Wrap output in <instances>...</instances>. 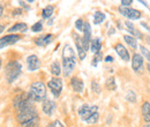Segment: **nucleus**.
Wrapping results in <instances>:
<instances>
[{
	"label": "nucleus",
	"instance_id": "1",
	"mask_svg": "<svg viewBox=\"0 0 150 127\" xmlns=\"http://www.w3.org/2000/svg\"><path fill=\"white\" fill-rule=\"evenodd\" d=\"M76 60H75L74 50L72 49L71 45L66 44L64 50H62V70H64V75L68 76L71 73L74 71Z\"/></svg>",
	"mask_w": 150,
	"mask_h": 127
},
{
	"label": "nucleus",
	"instance_id": "2",
	"mask_svg": "<svg viewBox=\"0 0 150 127\" xmlns=\"http://www.w3.org/2000/svg\"><path fill=\"white\" fill-rule=\"evenodd\" d=\"M29 97L35 101V102H40L43 99H45L46 97V87L43 82H35L30 86V90H29Z\"/></svg>",
	"mask_w": 150,
	"mask_h": 127
},
{
	"label": "nucleus",
	"instance_id": "3",
	"mask_svg": "<svg viewBox=\"0 0 150 127\" xmlns=\"http://www.w3.org/2000/svg\"><path fill=\"white\" fill-rule=\"evenodd\" d=\"M22 72V65L20 64L19 61H11L8 62V65L5 68V75H6V80L12 83L14 82Z\"/></svg>",
	"mask_w": 150,
	"mask_h": 127
},
{
	"label": "nucleus",
	"instance_id": "4",
	"mask_svg": "<svg viewBox=\"0 0 150 127\" xmlns=\"http://www.w3.org/2000/svg\"><path fill=\"white\" fill-rule=\"evenodd\" d=\"M33 99L29 97V95H25V94H22V95H18L15 98H14V106L19 111H22L24 109H28V108H31L33 106Z\"/></svg>",
	"mask_w": 150,
	"mask_h": 127
},
{
	"label": "nucleus",
	"instance_id": "5",
	"mask_svg": "<svg viewBox=\"0 0 150 127\" xmlns=\"http://www.w3.org/2000/svg\"><path fill=\"white\" fill-rule=\"evenodd\" d=\"M38 114H37V111L34 106L31 108H28V109H24L22 111H19V114H18V120L20 123H25L28 120H31L34 118H37Z\"/></svg>",
	"mask_w": 150,
	"mask_h": 127
},
{
	"label": "nucleus",
	"instance_id": "6",
	"mask_svg": "<svg viewBox=\"0 0 150 127\" xmlns=\"http://www.w3.org/2000/svg\"><path fill=\"white\" fill-rule=\"evenodd\" d=\"M98 112V106L97 105H88L84 104L79 109V114L81 117V119H83L84 121H87L91 116H94L95 113Z\"/></svg>",
	"mask_w": 150,
	"mask_h": 127
},
{
	"label": "nucleus",
	"instance_id": "7",
	"mask_svg": "<svg viewBox=\"0 0 150 127\" xmlns=\"http://www.w3.org/2000/svg\"><path fill=\"white\" fill-rule=\"evenodd\" d=\"M47 87L51 89L52 94H53L56 97H59L60 92L62 90V80L59 79V77H54V79H52V80L49 81Z\"/></svg>",
	"mask_w": 150,
	"mask_h": 127
},
{
	"label": "nucleus",
	"instance_id": "8",
	"mask_svg": "<svg viewBox=\"0 0 150 127\" xmlns=\"http://www.w3.org/2000/svg\"><path fill=\"white\" fill-rule=\"evenodd\" d=\"M119 12L121 15L126 16L129 20H137V18H141V13L136 9H133V8H129V7H122L120 6L119 7Z\"/></svg>",
	"mask_w": 150,
	"mask_h": 127
},
{
	"label": "nucleus",
	"instance_id": "9",
	"mask_svg": "<svg viewBox=\"0 0 150 127\" xmlns=\"http://www.w3.org/2000/svg\"><path fill=\"white\" fill-rule=\"evenodd\" d=\"M83 33H84V36L82 38V45H83L84 51L87 52L89 50V43H90V36H91V28H90V24L87 22H84Z\"/></svg>",
	"mask_w": 150,
	"mask_h": 127
},
{
	"label": "nucleus",
	"instance_id": "10",
	"mask_svg": "<svg viewBox=\"0 0 150 127\" xmlns=\"http://www.w3.org/2000/svg\"><path fill=\"white\" fill-rule=\"evenodd\" d=\"M132 67L135 72L141 73L143 72V57L141 55H133L132 59Z\"/></svg>",
	"mask_w": 150,
	"mask_h": 127
},
{
	"label": "nucleus",
	"instance_id": "11",
	"mask_svg": "<svg viewBox=\"0 0 150 127\" xmlns=\"http://www.w3.org/2000/svg\"><path fill=\"white\" fill-rule=\"evenodd\" d=\"M18 40H20V36L19 35H15V34H11V35L4 36L2 38H0V49L5 48L7 45L15 44Z\"/></svg>",
	"mask_w": 150,
	"mask_h": 127
},
{
	"label": "nucleus",
	"instance_id": "12",
	"mask_svg": "<svg viewBox=\"0 0 150 127\" xmlns=\"http://www.w3.org/2000/svg\"><path fill=\"white\" fill-rule=\"evenodd\" d=\"M27 64H28V70L29 71H36L40 67V61L37 55H33L27 58Z\"/></svg>",
	"mask_w": 150,
	"mask_h": 127
},
{
	"label": "nucleus",
	"instance_id": "13",
	"mask_svg": "<svg viewBox=\"0 0 150 127\" xmlns=\"http://www.w3.org/2000/svg\"><path fill=\"white\" fill-rule=\"evenodd\" d=\"M54 110H56V103L53 101H50V99H45L44 101V103H43V111H44V113H46L47 116H51Z\"/></svg>",
	"mask_w": 150,
	"mask_h": 127
},
{
	"label": "nucleus",
	"instance_id": "14",
	"mask_svg": "<svg viewBox=\"0 0 150 127\" xmlns=\"http://www.w3.org/2000/svg\"><path fill=\"white\" fill-rule=\"evenodd\" d=\"M115 51H117L118 55H120V58L122 60H125V61H128L129 60V53H128L127 49L122 44H117L115 45Z\"/></svg>",
	"mask_w": 150,
	"mask_h": 127
},
{
	"label": "nucleus",
	"instance_id": "15",
	"mask_svg": "<svg viewBox=\"0 0 150 127\" xmlns=\"http://www.w3.org/2000/svg\"><path fill=\"white\" fill-rule=\"evenodd\" d=\"M71 86H72L73 90L76 91V92H82L83 91V87H84L83 81L81 79H79V77H72Z\"/></svg>",
	"mask_w": 150,
	"mask_h": 127
},
{
	"label": "nucleus",
	"instance_id": "16",
	"mask_svg": "<svg viewBox=\"0 0 150 127\" xmlns=\"http://www.w3.org/2000/svg\"><path fill=\"white\" fill-rule=\"evenodd\" d=\"M53 39V36L51 34H47V35H44V36L38 37L37 39L35 40V43L37 44L38 46H46L47 44H50Z\"/></svg>",
	"mask_w": 150,
	"mask_h": 127
},
{
	"label": "nucleus",
	"instance_id": "17",
	"mask_svg": "<svg viewBox=\"0 0 150 127\" xmlns=\"http://www.w3.org/2000/svg\"><path fill=\"white\" fill-rule=\"evenodd\" d=\"M74 37H75V44H76V48H77V51H79V57H80V59H81V60H83V59L86 58L87 52H86V51H84V49H83L82 39H81L79 36H76V35H74Z\"/></svg>",
	"mask_w": 150,
	"mask_h": 127
},
{
	"label": "nucleus",
	"instance_id": "18",
	"mask_svg": "<svg viewBox=\"0 0 150 127\" xmlns=\"http://www.w3.org/2000/svg\"><path fill=\"white\" fill-rule=\"evenodd\" d=\"M28 30V27H27V24L25 23H16L15 26H13L12 28H9L8 29V31L9 33H16V31H21V33H25Z\"/></svg>",
	"mask_w": 150,
	"mask_h": 127
},
{
	"label": "nucleus",
	"instance_id": "19",
	"mask_svg": "<svg viewBox=\"0 0 150 127\" xmlns=\"http://www.w3.org/2000/svg\"><path fill=\"white\" fill-rule=\"evenodd\" d=\"M142 114L146 120V123H150V103L144 102L142 105Z\"/></svg>",
	"mask_w": 150,
	"mask_h": 127
},
{
	"label": "nucleus",
	"instance_id": "20",
	"mask_svg": "<svg viewBox=\"0 0 150 127\" xmlns=\"http://www.w3.org/2000/svg\"><path fill=\"white\" fill-rule=\"evenodd\" d=\"M100 46H102V44H100V39H99V38H96L94 40H91L90 49H91V51H93L94 53H98V52H99Z\"/></svg>",
	"mask_w": 150,
	"mask_h": 127
},
{
	"label": "nucleus",
	"instance_id": "21",
	"mask_svg": "<svg viewBox=\"0 0 150 127\" xmlns=\"http://www.w3.org/2000/svg\"><path fill=\"white\" fill-rule=\"evenodd\" d=\"M125 24H126V28L129 30V33H131L132 35L136 36V38H142V35L140 34V31H139V30H136V29H135V27L133 26V23H131V22H126Z\"/></svg>",
	"mask_w": 150,
	"mask_h": 127
},
{
	"label": "nucleus",
	"instance_id": "22",
	"mask_svg": "<svg viewBox=\"0 0 150 127\" xmlns=\"http://www.w3.org/2000/svg\"><path fill=\"white\" fill-rule=\"evenodd\" d=\"M22 127H39V118H34L31 120H28L25 123H22L21 124Z\"/></svg>",
	"mask_w": 150,
	"mask_h": 127
},
{
	"label": "nucleus",
	"instance_id": "23",
	"mask_svg": "<svg viewBox=\"0 0 150 127\" xmlns=\"http://www.w3.org/2000/svg\"><path fill=\"white\" fill-rule=\"evenodd\" d=\"M124 39L126 40V43H127L131 48H133V49H136V48H137V42H136V39H135L134 37L125 35V36H124Z\"/></svg>",
	"mask_w": 150,
	"mask_h": 127
},
{
	"label": "nucleus",
	"instance_id": "24",
	"mask_svg": "<svg viewBox=\"0 0 150 127\" xmlns=\"http://www.w3.org/2000/svg\"><path fill=\"white\" fill-rule=\"evenodd\" d=\"M53 11H54V8H53V6H47V7H45L44 9H43V13H42V16L44 18H50L51 15H52V13H53Z\"/></svg>",
	"mask_w": 150,
	"mask_h": 127
},
{
	"label": "nucleus",
	"instance_id": "25",
	"mask_svg": "<svg viewBox=\"0 0 150 127\" xmlns=\"http://www.w3.org/2000/svg\"><path fill=\"white\" fill-rule=\"evenodd\" d=\"M104 20H105V14H104V13H102V12H96V13H95L94 21L96 24L102 23Z\"/></svg>",
	"mask_w": 150,
	"mask_h": 127
},
{
	"label": "nucleus",
	"instance_id": "26",
	"mask_svg": "<svg viewBox=\"0 0 150 127\" xmlns=\"http://www.w3.org/2000/svg\"><path fill=\"white\" fill-rule=\"evenodd\" d=\"M51 73L53 75H59L61 73V68H60V64L58 61H54L52 65H51Z\"/></svg>",
	"mask_w": 150,
	"mask_h": 127
},
{
	"label": "nucleus",
	"instance_id": "27",
	"mask_svg": "<svg viewBox=\"0 0 150 127\" xmlns=\"http://www.w3.org/2000/svg\"><path fill=\"white\" fill-rule=\"evenodd\" d=\"M126 99L127 101H129L132 103H134V102H136V94L134 92V91H127V95H126Z\"/></svg>",
	"mask_w": 150,
	"mask_h": 127
},
{
	"label": "nucleus",
	"instance_id": "28",
	"mask_svg": "<svg viewBox=\"0 0 150 127\" xmlns=\"http://www.w3.org/2000/svg\"><path fill=\"white\" fill-rule=\"evenodd\" d=\"M106 87H108V89H111V90H114V89H115V81H114V77H109V80L106 81Z\"/></svg>",
	"mask_w": 150,
	"mask_h": 127
},
{
	"label": "nucleus",
	"instance_id": "29",
	"mask_svg": "<svg viewBox=\"0 0 150 127\" xmlns=\"http://www.w3.org/2000/svg\"><path fill=\"white\" fill-rule=\"evenodd\" d=\"M42 29H43L42 22H36V23L31 27V30H33L34 33H39V31H42Z\"/></svg>",
	"mask_w": 150,
	"mask_h": 127
},
{
	"label": "nucleus",
	"instance_id": "30",
	"mask_svg": "<svg viewBox=\"0 0 150 127\" xmlns=\"http://www.w3.org/2000/svg\"><path fill=\"white\" fill-rule=\"evenodd\" d=\"M75 27H76V29H77L79 31H82L83 28H84V22H83L81 18H79V20L75 22Z\"/></svg>",
	"mask_w": 150,
	"mask_h": 127
},
{
	"label": "nucleus",
	"instance_id": "31",
	"mask_svg": "<svg viewBox=\"0 0 150 127\" xmlns=\"http://www.w3.org/2000/svg\"><path fill=\"white\" fill-rule=\"evenodd\" d=\"M140 49H141V52H142V55L146 57V59L148 60L150 62V52H149V50H147L144 46H140Z\"/></svg>",
	"mask_w": 150,
	"mask_h": 127
},
{
	"label": "nucleus",
	"instance_id": "32",
	"mask_svg": "<svg viewBox=\"0 0 150 127\" xmlns=\"http://www.w3.org/2000/svg\"><path fill=\"white\" fill-rule=\"evenodd\" d=\"M98 118H99V114H98V112H97V113H95L94 116H91V117L87 120V123H88V124H95V123L98 120Z\"/></svg>",
	"mask_w": 150,
	"mask_h": 127
},
{
	"label": "nucleus",
	"instance_id": "33",
	"mask_svg": "<svg viewBox=\"0 0 150 127\" xmlns=\"http://www.w3.org/2000/svg\"><path fill=\"white\" fill-rule=\"evenodd\" d=\"M100 60H102V55H100V52H98V53H96V55H95L94 61H93V65L96 66V65H97V62H98V61H100Z\"/></svg>",
	"mask_w": 150,
	"mask_h": 127
},
{
	"label": "nucleus",
	"instance_id": "34",
	"mask_svg": "<svg viewBox=\"0 0 150 127\" xmlns=\"http://www.w3.org/2000/svg\"><path fill=\"white\" fill-rule=\"evenodd\" d=\"M46 127H64V125H62L59 120H54L53 123H51L50 125H47Z\"/></svg>",
	"mask_w": 150,
	"mask_h": 127
},
{
	"label": "nucleus",
	"instance_id": "35",
	"mask_svg": "<svg viewBox=\"0 0 150 127\" xmlns=\"http://www.w3.org/2000/svg\"><path fill=\"white\" fill-rule=\"evenodd\" d=\"M91 84H93V90H94L95 92H97V94H99V92H100V89L98 88V83H97V82H95V81H93V83H91Z\"/></svg>",
	"mask_w": 150,
	"mask_h": 127
},
{
	"label": "nucleus",
	"instance_id": "36",
	"mask_svg": "<svg viewBox=\"0 0 150 127\" xmlns=\"http://www.w3.org/2000/svg\"><path fill=\"white\" fill-rule=\"evenodd\" d=\"M132 2H133L132 0H127V1H126V0H122V1H121V6H122V7H128Z\"/></svg>",
	"mask_w": 150,
	"mask_h": 127
},
{
	"label": "nucleus",
	"instance_id": "37",
	"mask_svg": "<svg viewBox=\"0 0 150 127\" xmlns=\"http://www.w3.org/2000/svg\"><path fill=\"white\" fill-rule=\"evenodd\" d=\"M112 60H113V58H112V57H111V55H108V57L105 58V61H108V62H109V61L111 62Z\"/></svg>",
	"mask_w": 150,
	"mask_h": 127
},
{
	"label": "nucleus",
	"instance_id": "38",
	"mask_svg": "<svg viewBox=\"0 0 150 127\" xmlns=\"http://www.w3.org/2000/svg\"><path fill=\"white\" fill-rule=\"evenodd\" d=\"M21 12H22V11H21V9H15V11H14V13H13V14H14V15H20V14H21Z\"/></svg>",
	"mask_w": 150,
	"mask_h": 127
},
{
	"label": "nucleus",
	"instance_id": "39",
	"mask_svg": "<svg viewBox=\"0 0 150 127\" xmlns=\"http://www.w3.org/2000/svg\"><path fill=\"white\" fill-rule=\"evenodd\" d=\"M20 5H21V6H23V7H25L27 9H29V6H27V5H25V2H23V1H20Z\"/></svg>",
	"mask_w": 150,
	"mask_h": 127
},
{
	"label": "nucleus",
	"instance_id": "40",
	"mask_svg": "<svg viewBox=\"0 0 150 127\" xmlns=\"http://www.w3.org/2000/svg\"><path fill=\"white\" fill-rule=\"evenodd\" d=\"M141 24H142V26H143L144 28H147V30H148V31L150 30V28L148 27V26H147V24H146V23H144V22H141Z\"/></svg>",
	"mask_w": 150,
	"mask_h": 127
},
{
	"label": "nucleus",
	"instance_id": "41",
	"mask_svg": "<svg viewBox=\"0 0 150 127\" xmlns=\"http://www.w3.org/2000/svg\"><path fill=\"white\" fill-rule=\"evenodd\" d=\"M4 13V6L2 5H0V16H1V14Z\"/></svg>",
	"mask_w": 150,
	"mask_h": 127
},
{
	"label": "nucleus",
	"instance_id": "42",
	"mask_svg": "<svg viewBox=\"0 0 150 127\" xmlns=\"http://www.w3.org/2000/svg\"><path fill=\"white\" fill-rule=\"evenodd\" d=\"M4 29H5V28H4V26H1V24H0V34L4 31Z\"/></svg>",
	"mask_w": 150,
	"mask_h": 127
},
{
	"label": "nucleus",
	"instance_id": "43",
	"mask_svg": "<svg viewBox=\"0 0 150 127\" xmlns=\"http://www.w3.org/2000/svg\"><path fill=\"white\" fill-rule=\"evenodd\" d=\"M144 127H150V124H147V125H146Z\"/></svg>",
	"mask_w": 150,
	"mask_h": 127
},
{
	"label": "nucleus",
	"instance_id": "44",
	"mask_svg": "<svg viewBox=\"0 0 150 127\" xmlns=\"http://www.w3.org/2000/svg\"><path fill=\"white\" fill-rule=\"evenodd\" d=\"M0 68H1V60H0Z\"/></svg>",
	"mask_w": 150,
	"mask_h": 127
}]
</instances>
